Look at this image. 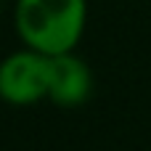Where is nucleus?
Wrapping results in <instances>:
<instances>
[{"instance_id":"obj_1","label":"nucleus","mask_w":151,"mask_h":151,"mask_svg":"<svg viewBox=\"0 0 151 151\" xmlns=\"http://www.w3.org/2000/svg\"><path fill=\"white\" fill-rule=\"evenodd\" d=\"M88 27V0H16L13 32L21 45L45 56L77 50Z\"/></svg>"},{"instance_id":"obj_3","label":"nucleus","mask_w":151,"mask_h":151,"mask_svg":"<svg viewBox=\"0 0 151 151\" xmlns=\"http://www.w3.org/2000/svg\"><path fill=\"white\" fill-rule=\"evenodd\" d=\"M93 93V72L85 58L72 53L50 56V88L48 101L58 109H77Z\"/></svg>"},{"instance_id":"obj_2","label":"nucleus","mask_w":151,"mask_h":151,"mask_svg":"<svg viewBox=\"0 0 151 151\" xmlns=\"http://www.w3.org/2000/svg\"><path fill=\"white\" fill-rule=\"evenodd\" d=\"M50 56L27 45L0 58V101L8 106H32L48 101Z\"/></svg>"}]
</instances>
